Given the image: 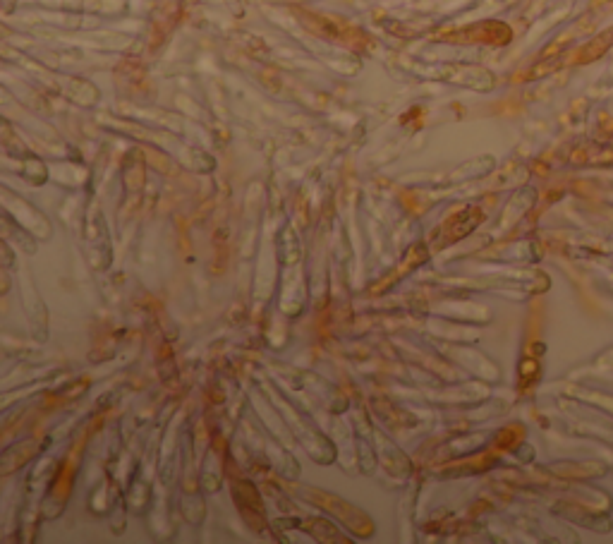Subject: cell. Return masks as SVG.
Returning a JSON list of instances; mask_svg holds the SVG:
<instances>
[{
	"label": "cell",
	"instance_id": "6da1fadb",
	"mask_svg": "<svg viewBox=\"0 0 613 544\" xmlns=\"http://www.w3.org/2000/svg\"><path fill=\"white\" fill-rule=\"evenodd\" d=\"M594 398L592 401L597 403V406H602L604 410H609V413H613V396H606V394H599V391H594L592 394Z\"/></svg>",
	"mask_w": 613,
	"mask_h": 544
}]
</instances>
